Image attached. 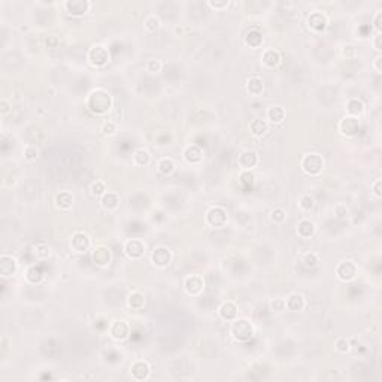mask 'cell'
<instances>
[{
    "instance_id": "obj_28",
    "label": "cell",
    "mask_w": 382,
    "mask_h": 382,
    "mask_svg": "<svg viewBox=\"0 0 382 382\" xmlns=\"http://www.w3.org/2000/svg\"><path fill=\"white\" fill-rule=\"evenodd\" d=\"M244 42H245V45H247V46H250V48H253V49H258V48L263 45L264 37H263V34H261V31H260V30L253 28V30H250V31L245 34Z\"/></svg>"
},
{
    "instance_id": "obj_27",
    "label": "cell",
    "mask_w": 382,
    "mask_h": 382,
    "mask_svg": "<svg viewBox=\"0 0 382 382\" xmlns=\"http://www.w3.org/2000/svg\"><path fill=\"white\" fill-rule=\"evenodd\" d=\"M54 203L60 211H69L73 206V196L70 191H58L54 197Z\"/></svg>"
},
{
    "instance_id": "obj_19",
    "label": "cell",
    "mask_w": 382,
    "mask_h": 382,
    "mask_svg": "<svg viewBox=\"0 0 382 382\" xmlns=\"http://www.w3.org/2000/svg\"><path fill=\"white\" fill-rule=\"evenodd\" d=\"M245 87H247V93H248L251 97H260V96H263L264 88H266L263 78H261V76H257V75L250 76V78L247 79Z\"/></svg>"
},
{
    "instance_id": "obj_15",
    "label": "cell",
    "mask_w": 382,
    "mask_h": 382,
    "mask_svg": "<svg viewBox=\"0 0 382 382\" xmlns=\"http://www.w3.org/2000/svg\"><path fill=\"white\" fill-rule=\"evenodd\" d=\"M108 333H109V336H111L114 341L123 342V341H126V339L128 338V335H130V327H128V324H127L126 321L118 320V321H114V323L109 326Z\"/></svg>"
},
{
    "instance_id": "obj_50",
    "label": "cell",
    "mask_w": 382,
    "mask_h": 382,
    "mask_svg": "<svg viewBox=\"0 0 382 382\" xmlns=\"http://www.w3.org/2000/svg\"><path fill=\"white\" fill-rule=\"evenodd\" d=\"M382 12H377L375 16H374V28L377 30V33H381L382 31Z\"/></svg>"
},
{
    "instance_id": "obj_33",
    "label": "cell",
    "mask_w": 382,
    "mask_h": 382,
    "mask_svg": "<svg viewBox=\"0 0 382 382\" xmlns=\"http://www.w3.org/2000/svg\"><path fill=\"white\" fill-rule=\"evenodd\" d=\"M127 306H128V309L140 311V309L145 306V296H143L140 291H137V290L131 291V293L127 296Z\"/></svg>"
},
{
    "instance_id": "obj_7",
    "label": "cell",
    "mask_w": 382,
    "mask_h": 382,
    "mask_svg": "<svg viewBox=\"0 0 382 382\" xmlns=\"http://www.w3.org/2000/svg\"><path fill=\"white\" fill-rule=\"evenodd\" d=\"M359 275V266L353 260H344L336 267V278L342 282H351Z\"/></svg>"
},
{
    "instance_id": "obj_16",
    "label": "cell",
    "mask_w": 382,
    "mask_h": 382,
    "mask_svg": "<svg viewBox=\"0 0 382 382\" xmlns=\"http://www.w3.org/2000/svg\"><path fill=\"white\" fill-rule=\"evenodd\" d=\"M130 375L134 381H146L151 375V366L145 360H136L130 366Z\"/></svg>"
},
{
    "instance_id": "obj_10",
    "label": "cell",
    "mask_w": 382,
    "mask_h": 382,
    "mask_svg": "<svg viewBox=\"0 0 382 382\" xmlns=\"http://www.w3.org/2000/svg\"><path fill=\"white\" fill-rule=\"evenodd\" d=\"M172 251L164 245H158L151 251V263L158 269L167 267L172 263Z\"/></svg>"
},
{
    "instance_id": "obj_21",
    "label": "cell",
    "mask_w": 382,
    "mask_h": 382,
    "mask_svg": "<svg viewBox=\"0 0 382 382\" xmlns=\"http://www.w3.org/2000/svg\"><path fill=\"white\" fill-rule=\"evenodd\" d=\"M182 157L185 160L187 164H191V166H197L203 161V149L197 145H188L184 152H182Z\"/></svg>"
},
{
    "instance_id": "obj_20",
    "label": "cell",
    "mask_w": 382,
    "mask_h": 382,
    "mask_svg": "<svg viewBox=\"0 0 382 382\" xmlns=\"http://www.w3.org/2000/svg\"><path fill=\"white\" fill-rule=\"evenodd\" d=\"M359 128H360V121H359V118H354V117L347 115L339 123V131L342 136H347V137L354 136L359 131Z\"/></svg>"
},
{
    "instance_id": "obj_12",
    "label": "cell",
    "mask_w": 382,
    "mask_h": 382,
    "mask_svg": "<svg viewBox=\"0 0 382 382\" xmlns=\"http://www.w3.org/2000/svg\"><path fill=\"white\" fill-rule=\"evenodd\" d=\"M66 12L73 16H82L91 9V1L88 0H67L63 3Z\"/></svg>"
},
{
    "instance_id": "obj_26",
    "label": "cell",
    "mask_w": 382,
    "mask_h": 382,
    "mask_svg": "<svg viewBox=\"0 0 382 382\" xmlns=\"http://www.w3.org/2000/svg\"><path fill=\"white\" fill-rule=\"evenodd\" d=\"M120 203H121V197H120V194H117V193H114V191H106V193L100 197V205H102V208L106 209V211H115V209H118Z\"/></svg>"
},
{
    "instance_id": "obj_3",
    "label": "cell",
    "mask_w": 382,
    "mask_h": 382,
    "mask_svg": "<svg viewBox=\"0 0 382 382\" xmlns=\"http://www.w3.org/2000/svg\"><path fill=\"white\" fill-rule=\"evenodd\" d=\"M300 167L306 175L318 176V175H321V172L324 169V158H323V155H320L317 152L305 154L300 161Z\"/></svg>"
},
{
    "instance_id": "obj_37",
    "label": "cell",
    "mask_w": 382,
    "mask_h": 382,
    "mask_svg": "<svg viewBox=\"0 0 382 382\" xmlns=\"http://www.w3.org/2000/svg\"><path fill=\"white\" fill-rule=\"evenodd\" d=\"M25 279H27V282H30V284H39V282L43 279V272H42L39 267L31 266V267H28L27 272H25Z\"/></svg>"
},
{
    "instance_id": "obj_2",
    "label": "cell",
    "mask_w": 382,
    "mask_h": 382,
    "mask_svg": "<svg viewBox=\"0 0 382 382\" xmlns=\"http://www.w3.org/2000/svg\"><path fill=\"white\" fill-rule=\"evenodd\" d=\"M229 333L230 336L239 342V344H245V342H250L254 335H255V327L254 324L247 320V318H236L233 321H230V329H229Z\"/></svg>"
},
{
    "instance_id": "obj_22",
    "label": "cell",
    "mask_w": 382,
    "mask_h": 382,
    "mask_svg": "<svg viewBox=\"0 0 382 382\" xmlns=\"http://www.w3.org/2000/svg\"><path fill=\"white\" fill-rule=\"evenodd\" d=\"M238 311H239V309H238V305H236L235 302H232V300H227V302H224V303L220 305V308H218V315H220L221 320L230 323V321H233V320H236V318L239 317V312H238Z\"/></svg>"
},
{
    "instance_id": "obj_9",
    "label": "cell",
    "mask_w": 382,
    "mask_h": 382,
    "mask_svg": "<svg viewBox=\"0 0 382 382\" xmlns=\"http://www.w3.org/2000/svg\"><path fill=\"white\" fill-rule=\"evenodd\" d=\"M184 291L191 297H199L205 291V279L202 275H188L184 279Z\"/></svg>"
},
{
    "instance_id": "obj_45",
    "label": "cell",
    "mask_w": 382,
    "mask_h": 382,
    "mask_svg": "<svg viewBox=\"0 0 382 382\" xmlns=\"http://www.w3.org/2000/svg\"><path fill=\"white\" fill-rule=\"evenodd\" d=\"M335 350L341 354H347L351 350V344L347 338H338L335 342Z\"/></svg>"
},
{
    "instance_id": "obj_11",
    "label": "cell",
    "mask_w": 382,
    "mask_h": 382,
    "mask_svg": "<svg viewBox=\"0 0 382 382\" xmlns=\"http://www.w3.org/2000/svg\"><path fill=\"white\" fill-rule=\"evenodd\" d=\"M18 272V261L15 257L9 254H1L0 255V275L4 279H9L15 276Z\"/></svg>"
},
{
    "instance_id": "obj_43",
    "label": "cell",
    "mask_w": 382,
    "mask_h": 382,
    "mask_svg": "<svg viewBox=\"0 0 382 382\" xmlns=\"http://www.w3.org/2000/svg\"><path fill=\"white\" fill-rule=\"evenodd\" d=\"M145 69H146L149 73H160V72L163 70V61L158 60V58L148 60L146 64H145Z\"/></svg>"
},
{
    "instance_id": "obj_49",
    "label": "cell",
    "mask_w": 382,
    "mask_h": 382,
    "mask_svg": "<svg viewBox=\"0 0 382 382\" xmlns=\"http://www.w3.org/2000/svg\"><path fill=\"white\" fill-rule=\"evenodd\" d=\"M46 45L49 46V48H58V45H60V37L58 36H55V34H51V36H48L46 37Z\"/></svg>"
},
{
    "instance_id": "obj_34",
    "label": "cell",
    "mask_w": 382,
    "mask_h": 382,
    "mask_svg": "<svg viewBox=\"0 0 382 382\" xmlns=\"http://www.w3.org/2000/svg\"><path fill=\"white\" fill-rule=\"evenodd\" d=\"M133 164L134 166H139V167H145L151 163V154L148 149L145 148H137L134 152H133Z\"/></svg>"
},
{
    "instance_id": "obj_4",
    "label": "cell",
    "mask_w": 382,
    "mask_h": 382,
    "mask_svg": "<svg viewBox=\"0 0 382 382\" xmlns=\"http://www.w3.org/2000/svg\"><path fill=\"white\" fill-rule=\"evenodd\" d=\"M205 221L209 227L212 229H223L227 226L229 223V214L227 209H224L223 206H212L208 209Z\"/></svg>"
},
{
    "instance_id": "obj_6",
    "label": "cell",
    "mask_w": 382,
    "mask_h": 382,
    "mask_svg": "<svg viewBox=\"0 0 382 382\" xmlns=\"http://www.w3.org/2000/svg\"><path fill=\"white\" fill-rule=\"evenodd\" d=\"M124 254L130 258V260H140L145 253H146V245L142 239L139 238H133V239H127L124 242Z\"/></svg>"
},
{
    "instance_id": "obj_47",
    "label": "cell",
    "mask_w": 382,
    "mask_h": 382,
    "mask_svg": "<svg viewBox=\"0 0 382 382\" xmlns=\"http://www.w3.org/2000/svg\"><path fill=\"white\" fill-rule=\"evenodd\" d=\"M348 214H350V211H348L347 205H344V203H339V205H336V206H335V215H336L339 220H344V218H347V217H348Z\"/></svg>"
},
{
    "instance_id": "obj_32",
    "label": "cell",
    "mask_w": 382,
    "mask_h": 382,
    "mask_svg": "<svg viewBox=\"0 0 382 382\" xmlns=\"http://www.w3.org/2000/svg\"><path fill=\"white\" fill-rule=\"evenodd\" d=\"M33 254L39 261H46L51 257V247L45 241H39L33 245Z\"/></svg>"
},
{
    "instance_id": "obj_24",
    "label": "cell",
    "mask_w": 382,
    "mask_h": 382,
    "mask_svg": "<svg viewBox=\"0 0 382 382\" xmlns=\"http://www.w3.org/2000/svg\"><path fill=\"white\" fill-rule=\"evenodd\" d=\"M266 118H267V123H270V124H275V126L282 124L287 118V111H285V108H282L279 105H273L267 109Z\"/></svg>"
},
{
    "instance_id": "obj_44",
    "label": "cell",
    "mask_w": 382,
    "mask_h": 382,
    "mask_svg": "<svg viewBox=\"0 0 382 382\" xmlns=\"http://www.w3.org/2000/svg\"><path fill=\"white\" fill-rule=\"evenodd\" d=\"M270 220H272V223H275V224H282V223L287 220V212H285L282 208H275V209L270 212Z\"/></svg>"
},
{
    "instance_id": "obj_41",
    "label": "cell",
    "mask_w": 382,
    "mask_h": 382,
    "mask_svg": "<svg viewBox=\"0 0 382 382\" xmlns=\"http://www.w3.org/2000/svg\"><path fill=\"white\" fill-rule=\"evenodd\" d=\"M269 308H270V311H272L273 314H282V312H285V311H287L285 299H281V297H278V299H273V300H270V303H269Z\"/></svg>"
},
{
    "instance_id": "obj_54",
    "label": "cell",
    "mask_w": 382,
    "mask_h": 382,
    "mask_svg": "<svg viewBox=\"0 0 382 382\" xmlns=\"http://www.w3.org/2000/svg\"><path fill=\"white\" fill-rule=\"evenodd\" d=\"M342 52H344V55H345L347 58H354V57L357 55V51H356L354 46H347Z\"/></svg>"
},
{
    "instance_id": "obj_1",
    "label": "cell",
    "mask_w": 382,
    "mask_h": 382,
    "mask_svg": "<svg viewBox=\"0 0 382 382\" xmlns=\"http://www.w3.org/2000/svg\"><path fill=\"white\" fill-rule=\"evenodd\" d=\"M87 109L96 117H105L111 112L114 106L112 94L105 88H94L85 99Z\"/></svg>"
},
{
    "instance_id": "obj_25",
    "label": "cell",
    "mask_w": 382,
    "mask_h": 382,
    "mask_svg": "<svg viewBox=\"0 0 382 382\" xmlns=\"http://www.w3.org/2000/svg\"><path fill=\"white\" fill-rule=\"evenodd\" d=\"M297 236L299 238H302V239H311L314 235H315V232H317V226H315V223L314 221H311V220H308V218H303V220H300L299 221V224H297Z\"/></svg>"
},
{
    "instance_id": "obj_8",
    "label": "cell",
    "mask_w": 382,
    "mask_h": 382,
    "mask_svg": "<svg viewBox=\"0 0 382 382\" xmlns=\"http://www.w3.org/2000/svg\"><path fill=\"white\" fill-rule=\"evenodd\" d=\"M69 247L76 254H85L91 250V238L85 232H75L70 236Z\"/></svg>"
},
{
    "instance_id": "obj_52",
    "label": "cell",
    "mask_w": 382,
    "mask_h": 382,
    "mask_svg": "<svg viewBox=\"0 0 382 382\" xmlns=\"http://www.w3.org/2000/svg\"><path fill=\"white\" fill-rule=\"evenodd\" d=\"M372 45H374V48H375L378 52H381L382 51V34L381 33H377V34L374 36V39H372Z\"/></svg>"
},
{
    "instance_id": "obj_36",
    "label": "cell",
    "mask_w": 382,
    "mask_h": 382,
    "mask_svg": "<svg viewBox=\"0 0 382 382\" xmlns=\"http://www.w3.org/2000/svg\"><path fill=\"white\" fill-rule=\"evenodd\" d=\"M302 263H303L305 267L314 269V267H317V266L321 263V258H320V255H318L317 253L309 251V253H305V254L302 255Z\"/></svg>"
},
{
    "instance_id": "obj_23",
    "label": "cell",
    "mask_w": 382,
    "mask_h": 382,
    "mask_svg": "<svg viewBox=\"0 0 382 382\" xmlns=\"http://www.w3.org/2000/svg\"><path fill=\"white\" fill-rule=\"evenodd\" d=\"M285 305H287V311L290 312H302L306 308V299L300 293H291L285 299Z\"/></svg>"
},
{
    "instance_id": "obj_40",
    "label": "cell",
    "mask_w": 382,
    "mask_h": 382,
    "mask_svg": "<svg viewBox=\"0 0 382 382\" xmlns=\"http://www.w3.org/2000/svg\"><path fill=\"white\" fill-rule=\"evenodd\" d=\"M117 123L114 120H105L102 124H100V131L103 136H114L117 133Z\"/></svg>"
},
{
    "instance_id": "obj_48",
    "label": "cell",
    "mask_w": 382,
    "mask_h": 382,
    "mask_svg": "<svg viewBox=\"0 0 382 382\" xmlns=\"http://www.w3.org/2000/svg\"><path fill=\"white\" fill-rule=\"evenodd\" d=\"M371 190H372V194L377 197V199H381L382 197V179H377L372 185H371Z\"/></svg>"
},
{
    "instance_id": "obj_53",
    "label": "cell",
    "mask_w": 382,
    "mask_h": 382,
    "mask_svg": "<svg viewBox=\"0 0 382 382\" xmlns=\"http://www.w3.org/2000/svg\"><path fill=\"white\" fill-rule=\"evenodd\" d=\"M241 178H242V182L244 184H251L253 185V182H254V175H253V172H242L241 173Z\"/></svg>"
},
{
    "instance_id": "obj_39",
    "label": "cell",
    "mask_w": 382,
    "mask_h": 382,
    "mask_svg": "<svg viewBox=\"0 0 382 382\" xmlns=\"http://www.w3.org/2000/svg\"><path fill=\"white\" fill-rule=\"evenodd\" d=\"M315 206V200L311 194H302L299 199V209L302 212H311Z\"/></svg>"
},
{
    "instance_id": "obj_42",
    "label": "cell",
    "mask_w": 382,
    "mask_h": 382,
    "mask_svg": "<svg viewBox=\"0 0 382 382\" xmlns=\"http://www.w3.org/2000/svg\"><path fill=\"white\" fill-rule=\"evenodd\" d=\"M90 191L94 197H102L108 190H106V184L103 181H94L90 185Z\"/></svg>"
},
{
    "instance_id": "obj_35",
    "label": "cell",
    "mask_w": 382,
    "mask_h": 382,
    "mask_svg": "<svg viewBox=\"0 0 382 382\" xmlns=\"http://www.w3.org/2000/svg\"><path fill=\"white\" fill-rule=\"evenodd\" d=\"M160 27H161V21H160V18H158L155 13H149V15L145 16V19H143V28H145L148 33H155V31L160 30Z\"/></svg>"
},
{
    "instance_id": "obj_29",
    "label": "cell",
    "mask_w": 382,
    "mask_h": 382,
    "mask_svg": "<svg viewBox=\"0 0 382 382\" xmlns=\"http://www.w3.org/2000/svg\"><path fill=\"white\" fill-rule=\"evenodd\" d=\"M269 127H270V126H269L267 120L255 118V120H253L251 124H250V131H251V134H253L254 137H263V136L267 134Z\"/></svg>"
},
{
    "instance_id": "obj_5",
    "label": "cell",
    "mask_w": 382,
    "mask_h": 382,
    "mask_svg": "<svg viewBox=\"0 0 382 382\" xmlns=\"http://www.w3.org/2000/svg\"><path fill=\"white\" fill-rule=\"evenodd\" d=\"M88 63L93 67H103L111 61V54L106 46L103 45H94L88 49Z\"/></svg>"
},
{
    "instance_id": "obj_38",
    "label": "cell",
    "mask_w": 382,
    "mask_h": 382,
    "mask_svg": "<svg viewBox=\"0 0 382 382\" xmlns=\"http://www.w3.org/2000/svg\"><path fill=\"white\" fill-rule=\"evenodd\" d=\"M39 154H40L39 148L36 145H33V143H27L22 148V155H24V158L27 161H36L39 158Z\"/></svg>"
},
{
    "instance_id": "obj_17",
    "label": "cell",
    "mask_w": 382,
    "mask_h": 382,
    "mask_svg": "<svg viewBox=\"0 0 382 382\" xmlns=\"http://www.w3.org/2000/svg\"><path fill=\"white\" fill-rule=\"evenodd\" d=\"M258 161H260V158H258L257 152H255V151H251V149L244 151V152L239 155V158H238V164H239V167L242 169V172H251L254 167H257Z\"/></svg>"
},
{
    "instance_id": "obj_18",
    "label": "cell",
    "mask_w": 382,
    "mask_h": 382,
    "mask_svg": "<svg viewBox=\"0 0 382 382\" xmlns=\"http://www.w3.org/2000/svg\"><path fill=\"white\" fill-rule=\"evenodd\" d=\"M282 63V55L275 48H267L261 54V64L267 69H276Z\"/></svg>"
},
{
    "instance_id": "obj_30",
    "label": "cell",
    "mask_w": 382,
    "mask_h": 382,
    "mask_svg": "<svg viewBox=\"0 0 382 382\" xmlns=\"http://www.w3.org/2000/svg\"><path fill=\"white\" fill-rule=\"evenodd\" d=\"M345 111L348 117L360 118L365 114V103L360 99H350L345 105Z\"/></svg>"
},
{
    "instance_id": "obj_31",
    "label": "cell",
    "mask_w": 382,
    "mask_h": 382,
    "mask_svg": "<svg viewBox=\"0 0 382 382\" xmlns=\"http://www.w3.org/2000/svg\"><path fill=\"white\" fill-rule=\"evenodd\" d=\"M157 170L164 176H170L176 172V163L170 157H163L157 163Z\"/></svg>"
},
{
    "instance_id": "obj_51",
    "label": "cell",
    "mask_w": 382,
    "mask_h": 382,
    "mask_svg": "<svg viewBox=\"0 0 382 382\" xmlns=\"http://www.w3.org/2000/svg\"><path fill=\"white\" fill-rule=\"evenodd\" d=\"M10 112V103L3 97L1 100H0V114L4 117V115H7Z\"/></svg>"
},
{
    "instance_id": "obj_14",
    "label": "cell",
    "mask_w": 382,
    "mask_h": 382,
    "mask_svg": "<svg viewBox=\"0 0 382 382\" xmlns=\"http://www.w3.org/2000/svg\"><path fill=\"white\" fill-rule=\"evenodd\" d=\"M91 260L96 266L99 267H108L111 260H112V253L108 247L99 245L96 248H93L91 251Z\"/></svg>"
},
{
    "instance_id": "obj_46",
    "label": "cell",
    "mask_w": 382,
    "mask_h": 382,
    "mask_svg": "<svg viewBox=\"0 0 382 382\" xmlns=\"http://www.w3.org/2000/svg\"><path fill=\"white\" fill-rule=\"evenodd\" d=\"M208 6L214 10H224L230 6V1L229 0H209Z\"/></svg>"
},
{
    "instance_id": "obj_13",
    "label": "cell",
    "mask_w": 382,
    "mask_h": 382,
    "mask_svg": "<svg viewBox=\"0 0 382 382\" xmlns=\"http://www.w3.org/2000/svg\"><path fill=\"white\" fill-rule=\"evenodd\" d=\"M327 24H329V19L327 16L321 12V10H315L312 12L308 19H306V25L311 31L314 33H321L327 28Z\"/></svg>"
},
{
    "instance_id": "obj_55",
    "label": "cell",
    "mask_w": 382,
    "mask_h": 382,
    "mask_svg": "<svg viewBox=\"0 0 382 382\" xmlns=\"http://www.w3.org/2000/svg\"><path fill=\"white\" fill-rule=\"evenodd\" d=\"M381 63H382V55H378V57L374 60V63H372V67L375 69V72H377V73H382Z\"/></svg>"
}]
</instances>
